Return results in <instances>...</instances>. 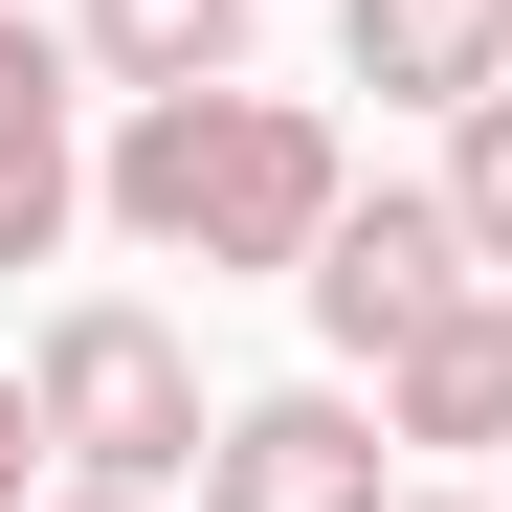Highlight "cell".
Returning a JSON list of instances; mask_svg holds the SVG:
<instances>
[{
    "instance_id": "5",
    "label": "cell",
    "mask_w": 512,
    "mask_h": 512,
    "mask_svg": "<svg viewBox=\"0 0 512 512\" xmlns=\"http://www.w3.org/2000/svg\"><path fill=\"white\" fill-rule=\"evenodd\" d=\"M67 201H90V134H67V45L0 0V268H45Z\"/></svg>"
},
{
    "instance_id": "6",
    "label": "cell",
    "mask_w": 512,
    "mask_h": 512,
    "mask_svg": "<svg viewBox=\"0 0 512 512\" xmlns=\"http://www.w3.org/2000/svg\"><path fill=\"white\" fill-rule=\"evenodd\" d=\"M334 45H357V90H401V112L512 90V0H334Z\"/></svg>"
},
{
    "instance_id": "8",
    "label": "cell",
    "mask_w": 512,
    "mask_h": 512,
    "mask_svg": "<svg viewBox=\"0 0 512 512\" xmlns=\"http://www.w3.org/2000/svg\"><path fill=\"white\" fill-rule=\"evenodd\" d=\"M112 90H245V0H90Z\"/></svg>"
},
{
    "instance_id": "11",
    "label": "cell",
    "mask_w": 512,
    "mask_h": 512,
    "mask_svg": "<svg viewBox=\"0 0 512 512\" xmlns=\"http://www.w3.org/2000/svg\"><path fill=\"white\" fill-rule=\"evenodd\" d=\"M45 512H156V490H90V468H67V490H45Z\"/></svg>"
},
{
    "instance_id": "10",
    "label": "cell",
    "mask_w": 512,
    "mask_h": 512,
    "mask_svg": "<svg viewBox=\"0 0 512 512\" xmlns=\"http://www.w3.org/2000/svg\"><path fill=\"white\" fill-rule=\"evenodd\" d=\"M23 468H67V446H45V379H23V357H0V512H45Z\"/></svg>"
},
{
    "instance_id": "4",
    "label": "cell",
    "mask_w": 512,
    "mask_h": 512,
    "mask_svg": "<svg viewBox=\"0 0 512 512\" xmlns=\"http://www.w3.org/2000/svg\"><path fill=\"white\" fill-rule=\"evenodd\" d=\"M401 423L357 379H268V401H223V446H201V512H401Z\"/></svg>"
},
{
    "instance_id": "1",
    "label": "cell",
    "mask_w": 512,
    "mask_h": 512,
    "mask_svg": "<svg viewBox=\"0 0 512 512\" xmlns=\"http://www.w3.org/2000/svg\"><path fill=\"white\" fill-rule=\"evenodd\" d=\"M90 201L156 245V268H312L334 201H357V156H334L312 90H134V134L90 156Z\"/></svg>"
},
{
    "instance_id": "2",
    "label": "cell",
    "mask_w": 512,
    "mask_h": 512,
    "mask_svg": "<svg viewBox=\"0 0 512 512\" xmlns=\"http://www.w3.org/2000/svg\"><path fill=\"white\" fill-rule=\"evenodd\" d=\"M23 379H45V446L90 468V490H201V446H223L201 334H179V312H134V290H67V312L23 334Z\"/></svg>"
},
{
    "instance_id": "12",
    "label": "cell",
    "mask_w": 512,
    "mask_h": 512,
    "mask_svg": "<svg viewBox=\"0 0 512 512\" xmlns=\"http://www.w3.org/2000/svg\"><path fill=\"white\" fill-rule=\"evenodd\" d=\"M401 512H468V490H401Z\"/></svg>"
},
{
    "instance_id": "9",
    "label": "cell",
    "mask_w": 512,
    "mask_h": 512,
    "mask_svg": "<svg viewBox=\"0 0 512 512\" xmlns=\"http://www.w3.org/2000/svg\"><path fill=\"white\" fill-rule=\"evenodd\" d=\"M446 201H468L490 290H512V90H468V112H446Z\"/></svg>"
},
{
    "instance_id": "3",
    "label": "cell",
    "mask_w": 512,
    "mask_h": 512,
    "mask_svg": "<svg viewBox=\"0 0 512 512\" xmlns=\"http://www.w3.org/2000/svg\"><path fill=\"white\" fill-rule=\"evenodd\" d=\"M312 334L334 357H401V334H446L468 290H490V245H468V201L446 179H379V201H334V245H312Z\"/></svg>"
},
{
    "instance_id": "7",
    "label": "cell",
    "mask_w": 512,
    "mask_h": 512,
    "mask_svg": "<svg viewBox=\"0 0 512 512\" xmlns=\"http://www.w3.org/2000/svg\"><path fill=\"white\" fill-rule=\"evenodd\" d=\"M379 423H401V446H512V290H468L446 334H401V357H379Z\"/></svg>"
}]
</instances>
